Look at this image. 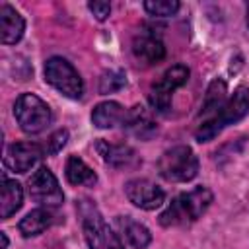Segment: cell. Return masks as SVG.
<instances>
[{"label":"cell","mask_w":249,"mask_h":249,"mask_svg":"<svg viewBox=\"0 0 249 249\" xmlns=\"http://www.w3.org/2000/svg\"><path fill=\"white\" fill-rule=\"evenodd\" d=\"M247 23H249V4H247Z\"/></svg>","instance_id":"obj_26"},{"label":"cell","mask_w":249,"mask_h":249,"mask_svg":"<svg viewBox=\"0 0 249 249\" xmlns=\"http://www.w3.org/2000/svg\"><path fill=\"white\" fill-rule=\"evenodd\" d=\"M158 173L169 183H187L198 173V158L191 146H173L160 156Z\"/></svg>","instance_id":"obj_4"},{"label":"cell","mask_w":249,"mask_h":249,"mask_svg":"<svg viewBox=\"0 0 249 249\" xmlns=\"http://www.w3.org/2000/svg\"><path fill=\"white\" fill-rule=\"evenodd\" d=\"M27 191H29V196L35 202H39L41 206H47V208H54V206L62 204V200H64V193L58 187V181H56L54 173L45 165L39 167L29 177Z\"/></svg>","instance_id":"obj_8"},{"label":"cell","mask_w":249,"mask_h":249,"mask_svg":"<svg viewBox=\"0 0 249 249\" xmlns=\"http://www.w3.org/2000/svg\"><path fill=\"white\" fill-rule=\"evenodd\" d=\"M88 8H89V12H91L99 21L107 19L109 14H111V4H109V2H89Z\"/></svg>","instance_id":"obj_24"},{"label":"cell","mask_w":249,"mask_h":249,"mask_svg":"<svg viewBox=\"0 0 249 249\" xmlns=\"http://www.w3.org/2000/svg\"><path fill=\"white\" fill-rule=\"evenodd\" d=\"M226 93H228V89H226V82L220 80V78L212 80L210 86H208V89H206L204 101H202L200 117H202V115L208 117V119L214 117V115L224 107V103L228 101V99H226Z\"/></svg>","instance_id":"obj_20"},{"label":"cell","mask_w":249,"mask_h":249,"mask_svg":"<svg viewBox=\"0 0 249 249\" xmlns=\"http://www.w3.org/2000/svg\"><path fill=\"white\" fill-rule=\"evenodd\" d=\"M126 84V76L123 70H107L99 78V93H113L119 91Z\"/></svg>","instance_id":"obj_21"},{"label":"cell","mask_w":249,"mask_h":249,"mask_svg":"<svg viewBox=\"0 0 249 249\" xmlns=\"http://www.w3.org/2000/svg\"><path fill=\"white\" fill-rule=\"evenodd\" d=\"M132 54L140 64L152 66V64H158L163 60L165 47H163L161 39L152 29H142L132 39Z\"/></svg>","instance_id":"obj_11"},{"label":"cell","mask_w":249,"mask_h":249,"mask_svg":"<svg viewBox=\"0 0 249 249\" xmlns=\"http://www.w3.org/2000/svg\"><path fill=\"white\" fill-rule=\"evenodd\" d=\"M0 237H2V249H8V237H6V233L2 231Z\"/></svg>","instance_id":"obj_25"},{"label":"cell","mask_w":249,"mask_h":249,"mask_svg":"<svg viewBox=\"0 0 249 249\" xmlns=\"http://www.w3.org/2000/svg\"><path fill=\"white\" fill-rule=\"evenodd\" d=\"M23 202V189L18 181L2 177V202H0V216L2 220H8L12 214H16L21 208Z\"/></svg>","instance_id":"obj_17"},{"label":"cell","mask_w":249,"mask_h":249,"mask_svg":"<svg viewBox=\"0 0 249 249\" xmlns=\"http://www.w3.org/2000/svg\"><path fill=\"white\" fill-rule=\"evenodd\" d=\"M95 150L101 156V160L113 167H134L138 165V156L136 152L124 144V142H107V140H97Z\"/></svg>","instance_id":"obj_12"},{"label":"cell","mask_w":249,"mask_h":249,"mask_svg":"<svg viewBox=\"0 0 249 249\" xmlns=\"http://www.w3.org/2000/svg\"><path fill=\"white\" fill-rule=\"evenodd\" d=\"M210 204H212V193L206 187H196L189 193H181L160 214V224L163 228L191 224L198 220L208 210Z\"/></svg>","instance_id":"obj_1"},{"label":"cell","mask_w":249,"mask_h":249,"mask_svg":"<svg viewBox=\"0 0 249 249\" xmlns=\"http://www.w3.org/2000/svg\"><path fill=\"white\" fill-rule=\"evenodd\" d=\"M14 117L27 134H37L51 124V107L35 93H21L14 103Z\"/></svg>","instance_id":"obj_5"},{"label":"cell","mask_w":249,"mask_h":249,"mask_svg":"<svg viewBox=\"0 0 249 249\" xmlns=\"http://www.w3.org/2000/svg\"><path fill=\"white\" fill-rule=\"evenodd\" d=\"M189 80V68L183 64H175L169 70L163 72V76L152 84L148 91V101L154 111L158 113H167L171 109V95L177 88L187 84Z\"/></svg>","instance_id":"obj_7"},{"label":"cell","mask_w":249,"mask_h":249,"mask_svg":"<svg viewBox=\"0 0 249 249\" xmlns=\"http://www.w3.org/2000/svg\"><path fill=\"white\" fill-rule=\"evenodd\" d=\"M115 224L119 226V230L124 233L126 241H128L134 249H146V247L150 245L152 233H150V230H148L144 224L132 220L130 216H117V218H115Z\"/></svg>","instance_id":"obj_16"},{"label":"cell","mask_w":249,"mask_h":249,"mask_svg":"<svg viewBox=\"0 0 249 249\" xmlns=\"http://www.w3.org/2000/svg\"><path fill=\"white\" fill-rule=\"evenodd\" d=\"M247 113H249V89L245 86H239L214 117H210L202 124H198V128L195 130V138L198 142H210L228 124L241 121Z\"/></svg>","instance_id":"obj_2"},{"label":"cell","mask_w":249,"mask_h":249,"mask_svg":"<svg viewBox=\"0 0 249 249\" xmlns=\"http://www.w3.org/2000/svg\"><path fill=\"white\" fill-rule=\"evenodd\" d=\"M126 117V111L117 101H103L97 103L91 111V123L97 128H113L117 124H123Z\"/></svg>","instance_id":"obj_15"},{"label":"cell","mask_w":249,"mask_h":249,"mask_svg":"<svg viewBox=\"0 0 249 249\" xmlns=\"http://www.w3.org/2000/svg\"><path fill=\"white\" fill-rule=\"evenodd\" d=\"M45 156V150L41 144L35 142H14L6 148L4 154V165L16 173H27L41 158Z\"/></svg>","instance_id":"obj_10"},{"label":"cell","mask_w":249,"mask_h":249,"mask_svg":"<svg viewBox=\"0 0 249 249\" xmlns=\"http://www.w3.org/2000/svg\"><path fill=\"white\" fill-rule=\"evenodd\" d=\"M144 10L150 16L167 18V16H173L179 10V2L177 0H146L144 2Z\"/></svg>","instance_id":"obj_22"},{"label":"cell","mask_w":249,"mask_h":249,"mask_svg":"<svg viewBox=\"0 0 249 249\" xmlns=\"http://www.w3.org/2000/svg\"><path fill=\"white\" fill-rule=\"evenodd\" d=\"M78 212L82 218L84 237L89 249H124L119 235L109 228V224L105 222V218L101 216V212L95 208L91 200H86V198L80 200Z\"/></svg>","instance_id":"obj_3"},{"label":"cell","mask_w":249,"mask_h":249,"mask_svg":"<svg viewBox=\"0 0 249 249\" xmlns=\"http://www.w3.org/2000/svg\"><path fill=\"white\" fill-rule=\"evenodd\" d=\"M66 140H68V130H66V128H58V130H56V132H53V134L47 138V142L43 144L45 154H47V156H51V154L60 152V150L64 148Z\"/></svg>","instance_id":"obj_23"},{"label":"cell","mask_w":249,"mask_h":249,"mask_svg":"<svg viewBox=\"0 0 249 249\" xmlns=\"http://www.w3.org/2000/svg\"><path fill=\"white\" fill-rule=\"evenodd\" d=\"M123 128H126L132 136H136L140 140H150L156 134L158 124L152 119L148 109H144L142 105H134L132 109L126 111V117L123 121Z\"/></svg>","instance_id":"obj_13"},{"label":"cell","mask_w":249,"mask_h":249,"mask_svg":"<svg viewBox=\"0 0 249 249\" xmlns=\"http://www.w3.org/2000/svg\"><path fill=\"white\" fill-rule=\"evenodd\" d=\"M64 175L68 179V183L72 185H84V187H93L97 183V175L93 173V169L78 156H70L66 160V167H64Z\"/></svg>","instance_id":"obj_18"},{"label":"cell","mask_w":249,"mask_h":249,"mask_svg":"<svg viewBox=\"0 0 249 249\" xmlns=\"http://www.w3.org/2000/svg\"><path fill=\"white\" fill-rule=\"evenodd\" d=\"M124 195L134 206L142 210H156L165 200L163 189L152 183L150 179H130L124 185Z\"/></svg>","instance_id":"obj_9"},{"label":"cell","mask_w":249,"mask_h":249,"mask_svg":"<svg viewBox=\"0 0 249 249\" xmlns=\"http://www.w3.org/2000/svg\"><path fill=\"white\" fill-rule=\"evenodd\" d=\"M25 31L23 18L10 6L0 4V39L4 45H16Z\"/></svg>","instance_id":"obj_14"},{"label":"cell","mask_w":249,"mask_h":249,"mask_svg":"<svg viewBox=\"0 0 249 249\" xmlns=\"http://www.w3.org/2000/svg\"><path fill=\"white\" fill-rule=\"evenodd\" d=\"M53 224V214L47 208H35L29 214H25V218H21L19 222V233L23 237H35L39 233H43L49 226Z\"/></svg>","instance_id":"obj_19"},{"label":"cell","mask_w":249,"mask_h":249,"mask_svg":"<svg viewBox=\"0 0 249 249\" xmlns=\"http://www.w3.org/2000/svg\"><path fill=\"white\" fill-rule=\"evenodd\" d=\"M45 80L70 99H80L84 93V82L78 70L62 56H51L45 62Z\"/></svg>","instance_id":"obj_6"}]
</instances>
